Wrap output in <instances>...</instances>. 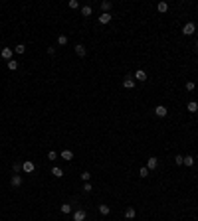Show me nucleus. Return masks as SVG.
I'll list each match as a JSON object with an SVG mask.
<instances>
[{"instance_id": "nucleus-10", "label": "nucleus", "mask_w": 198, "mask_h": 221, "mask_svg": "<svg viewBox=\"0 0 198 221\" xmlns=\"http://www.w3.org/2000/svg\"><path fill=\"white\" fill-rule=\"evenodd\" d=\"M75 53H77L79 57H85V53H87V50L83 46H81V44H77V46H75Z\"/></svg>"}, {"instance_id": "nucleus-21", "label": "nucleus", "mask_w": 198, "mask_h": 221, "mask_svg": "<svg viewBox=\"0 0 198 221\" xmlns=\"http://www.w3.org/2000/svg\"><path fill=\"white\" fill-rule=\"evenodd\" d=\"M8 67H10L12 71H16V69H18V61H16V59H10V61H8Z\"/></svg>"}, {"instance_id": "nucleus-7", "label": "nucleus", "mask_w": 198, "mask_h": 221, "mask_svg": "<svg viewBox=\"0 0 198 221\" xmlns=\"http://www.w3.org/2000/svg\"><path fill=\"white\" fill-rule=\"evenodd\" d=\"M111 18H113V16H111L109 12H103L101 16H99V24H109V22H111Z\"/></svg>"}, {"instance_id": "nucleus-29", "label": "nucleus", "mask_w": 198, "mask_h": 221, "mask_svg": "<svg viewBox=\"0 0 198 221\" xmlns=\"http://www.w3.org/2000/svg\"><path fill=\"white\" fill-rule=\"evenodd\" d=\"M91 189H93V186H91L89 182H85V184H83V192H87V194H89Z\"/></svg>"}, {"instance_id": "nucleus-16", "label": "nucleus", "mask_w": 198, "mask_h": 221, "mask_svg": "<svg viewBox=\"0 0 198 221\" xmlns=\"http://www.w3.org/2000/svg\"><path fill=\"white\" fill-rule=\"evenodd\" d=\"M52 176L53 178H61V176H64V170L56 166V168H52Z\"/></svg>"}, {"instance_id": "nucleus-32", "label": "nucleus", "mask_w": 198, "mask_h": 221, "mask_svg": "<svg viewBox=\"0 0 198 221\" xmlns=\"http://www.w3.org/2000/svg\"><path fill=\"white\" fill-rule=\"evenodd\" d=\"M186 91H194V83H192V81L186 83Z\"/></svg>"}, {"instance_id": "nucleus-27", "label": "nucleus", "mask_w": 198, "mask_h": 221, "mask_svg": "<svg viewBox=\"0 0 198 221\" xmlns=\"http://www.w3.org/2000/svg\"><path fill=\"white\" fill-rule=\"evenodd\" d=\"M48 158H50V160H58V152L50 150V152H48Z\"/></svg>"}, {"instance_id": "nucleus-11", "label": "nucleus", "mask_w": 198, "mask_h": 221, "mask_svg": "<svg viewBox=\"0 0 198 221\" xmlns=\"http://www.w3.org/2000/svg\"><path fill=\"white\" fill-rule=\"evenodd\" d=\"M125 217L127 219H135V217H137V211H135L133 207H127L125 209Z\"/></svg>"}, {"instance_id": "nucleus-26", "label": "nucleus", "mask_w": 198, "mask_h": 221, "mask_svg": "<svg viewBox=\"0 0 198 221\" xmlns=\"http://www.w3.org/2000/svg\"><path fill=\"white\" fill-rule=\"evenodd\" d=\"M174 164H176V166L184 164V156H174Z\"/></svg>"}, {"instance_id": "nucleus-19", "label": "nucleus", "mask_w": 198, "mask_h": 221, "mask_svg": "<svg viewBox=\"0 0 198 221\" xmlns=\"http://www.w3.org/2000/svg\"><path fill=\"white\" fill-rule=\"evenodd\" d=\"M109 211H111L109 205H99V213H101V215H109Z\"/></svg>"}, {"instance_id": "nucleus-15", "label": "nucleus", "mask_w": 198, "mask_h": 221, "mask_svg": "<svg viewBox=\"0 0 198 221\" xmlns=\"http://www.w3.org/2000/svg\"><path fill=\"white\" fill-rule=\"evenodd\" d=\"M186 109L190 111V113H196V111H198V103H196V101H190V103L186 105Z\"/></svg>"}, {"instance_id": "nucleus-28", "label": "nucleus", "mask_w": 198, "mask_h": 221, "mask_svg": "<svg viewBox=\"0 0 198 221\" xmlns=\"http://www.w3.org/2000/svg\"><path fill=\"white\" fill-rule=\"evenodd\" d=\"M69 8H72V10L79 8V2H77V0H69Z\"/></svg>"}, {"instance_id": "nucleus-9", "label": "nucleus", "mask_w": 198, "mask_h": 221, "mask_svg": "<svg viewBox=\"0 0 198 221\" xmlns=\"http://www.w3.org/2000/svg\"><path fill=\"white\" fill-rule=\"evenodd\" d=\"M85 219V211L83 209H77L75 213H73V221H83Z\"/></svg>"}, {"instance_id": "nucleus-23", "label": "nucleus", "mask_w": 198, "mask_h": 221, "mask_svg": "<svg viewBox=\"0 0 198 221\" xmlns=\"http://www.w3.org/2000/svg\"><path fill=\"white\" fill-rule=\"evenodd\" d=\"M81 14L83 16H91V6H81Z\"/></svg>"}, {"instance_id": "nucleus-14", "label": "nucleus", "mask_w": 198, "mask_h": 221, "mask_svg": "<svg viewBox=\"0 0 198 221\" xmlns=\"http://www.w3.org/2000/svg\"><path fill=\"white\" fill-rule=\"evenodd\" d=\"M157 10H158L160 14H165L166 10H168V4H166V2H158V4H157Z\"/></svg>"}, {"instance_id": "nucleus-24", "label": "nucleus", "mask_w": 198, "mask_h": 221, "mask_svg": "<svg viewBox=\"0 0 198 221\" xmlns=\"http://www.w3.org/2000/svg\"><path fill=\"white\" fill-rule=\"evenodd\" d=\"M61 213H72V205H69V203H64V205H61Z\"/></svg>"}, {"instance_id": "nucleus-18", "label": "nucleus", "mask_w": 198, "mask_h": 221, "mask_svg": "<svg viewBox=\"0 0 198 221\" xmlns=\"http://www.w3.org/2000/svg\"><path fill=\"white\" fill-rule=\"evenodd\" d=\"M184 166L192 168V166H194V158H192V156H184Z\"/></svg>"}, {"instance_id": "nucleus-12", "label": "nucleus", "mask_w": 198, "mask_h": 221, "mask_svg": "<svg viewBox=\"0 0 198 221\" xmlns=\"http://www.w3.org/2000/svg\"><path fill=\"white\" fill-rule=\"evenodd\" d=\"M59 156L64 158V160H67V162H69V160H73V152H72V150H64Z\"/></svg>"}, {"instance_id": "nucleus-13", "label": "nucleus", "mask_w": 198, "mask_h": 221, "mask_svg": "<svg viewBox=\"0 0 198 221\" xmlns=\"http://www.w3.org/2000/svg\"><path fill=\"white\" fill-rule=\"evenodd\" d=\"M135 79H137V81H147V73L143 71V69H139V71L135 73Z\"/></svg>"}, {"instance_id": "nucleus-8", "label": "nucleus", "mask_w": 198, "mask_h": 221, "mask_svg": "<svg viewBox=\"0 0 198 221\" xmlns=\"http://www.w3.org/2000/svg\"><path fill=\"white\" fill-rule=\"evenodd\" d=\"M10 184H12L14 188L22 186V176H20V174H14V176H12V180H10Z\"/></svg>"}, {"instance_id": "nucleus-20", "label": "nucleus", "mask_w": 198, "mask_h": 221, "mask_svg": "<svg viewBox=\"0 0 198 221\" xmlns=\"http://www.w3.org/2000/svg\"><path fill=\"white\" fill-rule=\"evenodd\" d=\"M149 172H151V170L147 168V166H143V168L139 170V176H141V178H147V176H149Z\"/></svg>"}, {"instance_id": "nucleus-22", "label": "nucleus", "mask_w": 198, "mask_h": 221, "mask_svg": "<svg viewBox=\"0 0 198 221\" xmlns=\"http://www.w3.org/2000/svg\"><path fill=\"white\" fill-rule=\"evenodd\" d=\"M111 6H113V4H111V2H107V0H105V2H101V8H103V12H109V10H111Z\"/></svg>"}, {"instance_id": "nucleus-3", "label": "nucleus", "mask_w": 198, "mask_h": 221, "mask_svg": "<svg viewBox=\"0 0 198 221\" xmlns=\"http://www.w3.org/2000/svg\"><path fill=\"white\" fill-rule=\"evenodd\" d=\"M34 170H36V166H34L32 160H26V162L22 164V172H26V174H32Z\"/></svg>"}, {"instance_id": "nucleus-4", "label": "nucleus", "mask_w": 198, "mask_h": 221, "mask_svg": "<svg viewBox=\"0 0 198 221\" xmlns=\"http://www.w3.org/2000/svg\"><path fill=\"white\" fill-rule=\"evenodd\" d=\"M123 87H125V89H135V77H131V75L125 77L123 79Z\"/></svg>"}, {"instance_id": "nucleus-25", "label": "nucleus", "mask_w": 198, "mask_h": 221, "mask_svg": "<svg viewBox=\"0 0 198 221\" xmlns=\"http://www.w3.org/2000/svg\"><path fill=\"white\" fill-rule=\"evenodd\" d=\"M58 44H59V46H66V44H67V36H64V34H61V36L58 38Z\"/></svg>"}, {"instance_id": "nucleus-33", "label": "nucleus", "mask_w": 198, "mask_h": 221, "mask_svg": "<svg viewBox=\"0 0 198 221\" xmlns=\"http://www.w3.org/2000/svg\"><path fill=\"white\" fill-rule=\"evenodd\" d=\"M46 52H48V53H50V55H53V53H56V47H48Z\"/></svg>"}, {"instance_id": "nucleus-30", "label": "nucleus", "mask_w": 198, "mask_h": 221, "mask_svg": "<svg viewBox=\"0 0 198 221\" xmlns=\"http://www.w3.org/2000/svg\"><path fill=\"white\" fill-rule=\"evenodd\" d=\"M12 170H14V172H16V174H18V172H20V170H22V164H20V162H14V166H12Z\"/></svg>"}, {"instance_id": "nucleus-2", "label": "nucleus", "mask_w": 198, "mask_h": 221, "mask_svg": "<svg viewBox=\"0 0 198 221\" xmlns=\"http://www.w3.org/2000/svg\"><path fill=\"white\" fill-rule=\"evenodd\" d=\"M155 115L160 117V118H165L166 115H168V109H166L165 105H157V107H155Z\"/></svg>"}, {"instance_id": "nucleus-5", "label": "nucleus", "mask_w": 198, "mask_h": 221, "mask_svg": "<svg viewBox=\"0 0 198 221\" xmlns=\"http://www.w3.org/2000/svg\"><path fill=\"white\" fill-rule=\"evenodd\" d=\"M12 53H14V50H10V47H4V50L0 52V55H2V59L10 61V59H12Z\"/></svg>"}, {"instance_id": "nucleus-34", "label": "nucleus", "mask_w": 198, "mask_h": 221, "mask_svg": "<svg viewBox=\"0 0 198 221\" xmlns=\"http://www.w3.org/2000/svg\"><path fill=\"white\" fill-rule=\"evenodd\" d=\"M196 50H198V42H196Z\"/></svg>"}, {"instance_id": "nucleus-17", "label": "nucleus", "mask_w": 198, "mask_h": 221, "mask_svg": "<svg viewBox=\"0 0 198 221\" xmlns=\"http://www.w3.org/2000/svg\"><path fill=\"white\" fill-rule=\"evenodd\" d=\"M24 52H26V46H24V44H18V46L14 47V53H20V55H22Z\"/></svg>"}, {"instance_id": "nucleus-6", "label": "nucleus", "mask_w": 198, "mask_h": 221, "mask_svg": "<svg viewBox=\"0 0 198 221\" xmlns=\"http://www.w3.org/2000/svg\"><path fill=\"white\" fill-rule=\"evenodd\" d=\"M147 168H149V170H157L158 168V160L155 156H151L149 160H147Z\"/></svg>"}, {"instance_id": "nucleus-31", "label": "nucleus", "mask_w": 198, "mask_h": 221, "mask_svg": "<svg viewBox=\"0 0 198 221\" xmlns=\"http://www.w3.org/2000/svg\"><path fill=\"white\" fill-rule=\"evenodd\" d=\"M89 178H91L89 172H83V174H81V180H83V182H89Z\"/></svg>"}, {"instance_id": "nucleus-1", "label": "nucleus", "mask_w": 198, "mask_h": 221, "mask_svg": "<svg viewBox=\"0 0 198 221\" xmlns=\"http://www.w3.org/2000/svg\"><path fill=\"white\" fill-rule=\"evenodd\" d=\"M194 32H196V24H194V22L184 24V28H182V34H184V36H192Z\"/></svg>"}]
</instances>
